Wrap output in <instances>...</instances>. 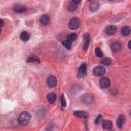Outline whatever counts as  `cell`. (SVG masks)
<instances>
[{"label":"cell","mask_w":131,"mask_h":131,"mask_svg":"<svg viewBox=\"0 0 131 131\" xmlns=\"http://www.w3.org/2000/svg\"><path fill=\"white\" fill-rule=\"evenodd\" d=\"M47 98L48 102L52 104V103H54L55 101H56V95L54 93H50L47 95Z\"/></svg>","instance_id":"cell-14"},{"label":"cell","mask_w":131,"mask_h":131,"mask_svg":"<svg viewBox=\"0 0 131 131\" xmlns=\"http://www.w3.org/2000/svg\"><path fill=\"white\" fill-rule=\"evenodd\" d=\"M82 100L85 103L90 104L94 101V97L92 94H85L82 96Z\"/></svg>","instance_id":"cell-7"},{"label":"cell","mask_w":131,"mask_h":131,"mask_svg":"<svg viewBox=\"0 0 131 131\" xmlns=\"http://www.w3.org/2000/svg\"><path fill=\"white\" fill-rule=\"evenodd\" d=\"M77 36L75 33H71L68 35L67 40H68L69 41L72 42L76 40L77 39Z\"/></svg>","instance_id":"cell-23"},{"label":"cell","mask_w":131,"mask_h":131,"mask_svg":"<svg viewBox=\"0 0 131 131\" xmlns=\"http://www.w3.org/2000/svg\"><path fill=\"white\" fill-rule=\"evenodd\" d=\"M125 122V117L123 115H120L118 117L117 120V126L118 128H121L124 125V123Z\"/></svg>","instance_id":"cell-9"},{"label":"cell","mask_w":131,"mask_h":131,"mask_svg":"<svg viewBox=\"0 0 131 131\" xmlns=\"http://www.w3.org/2000/svg\"><path fill=\"white\" fill-rule=\"evenodd\" d=\"M20 38L24 41H28L30 38L29 33L26 31H23L20 35Z\"/></svg>","instance_id":"cell-20"},{"label":"cell","mask_w":131,"mask_h":131,"mask_svg":"<svg viewBox=\"0 0 131 131\" xmlns=\"http://www.w3.org/2000/svg\"><path fill=\"white\" fill-rule=\"evenodd\" d=\"M47 83L49 87L50 88H54L57 84L56 78L53 75H50L47 79Z\"/></svg>","instance_id":"cell-5"},{"label":"cell","mask_w":131,"mask_h":131,"mask_svg":"<svg viewBox=\"0 0 131 131\" xmlns=\"http://www.w3.org/2000/svg\"><path fill=\"white\" fill-rule=\"evenodd\" d=\"M102 116L101 115H99V116H98V117L96 118L95 121V123L96 125H98L100 124V123H101V122L102 120Z\"/></svg>","instance_id":"cell-27"},{"label":"cell","mask_w":131,"mask_h":131,"mask_svg":"<svg viewBox=\"0 0 131 131\" xmlns=\"http://www.w3.org/2000/svg\"><path fill=\"white\" fill-rule=\"evenodd\" d=\"M74 3H75L76 4L78 5L79 4V3H80L81 2V1H78V0H75V1H72Z\"/></svg>","instance_id":"cell-28"},{"label":"cell","mask_w":131,"mask_h":131,"mask_svg":"<svg viewBox=\"0 0 131 131\" xmlns=\"http://www.w3.org/2000/svg\"><path fill=\"white\" fill-rule=\"evenodd\" d=\"M100 7V4L97 1H92L90 5L89 8L91 11L92 12H95L97 11Z\"/></svg>","instance_id":"cell-10"},{"label":"cell","mask_w":131,"mask_h":131,"mask_svg":"<svg viewBox=\"0 0 131 131\" xmlns=\"http://www.w3.org/2000/svg\"><path fill=\"white\" fill-rule=\"evenodd\" d=\"M0 21H1V27H3V26L4 25V21H3V19H1L0 20Z\"/></svg>","instance_id":"cell-29"},{"label":"cell","mask_w":131,"mask_h":131,"mask_svg":"<svg viewBox=\"0 0 131 131\" xmlns=\"http://www.w3.org/2000/svg\"><path fill=\"white\" fill-rule=\"evenodd\" d=\"M102 127L105 129H110L112 127V122L110 120H105L102 121Z\"/></svg>","instance_id":"cell-15"},{"label":"cell","mask_w":131,"mask_h":131,"mask_svg":"<svg viewBox=\"0 0 131 131\" xmlns=\"http://www.w3.org/2000/svg\"><path fill=\"white\" fill-rule=\"evenodd\" d=\"M60 102H61V105L62 107H66L67 105V102L65 99V97L63 94H62L60 97Z\"/></svg>","instance_id":"cell-26"},{"label":"cell","mask_w":131,"mask_h":131,"mask_svg":"<svg viewBox=\"0 0 131 131\" xmlns=\"http://www.w3.org/2000/svg\"><path fill=\"white\" fill-rule=\"evenodd\" d=\"M111 49L114 52H118L121 49V44L119 42H115L111 45Z\"/></svg>","instance_id":"cell-16"},{"label":"cell","mask_w":131,"mask_h":131,"mask_svg":"<svg viewBox=\"0 0 131 131\" xmlns=\"http://www.w3.org/2000/svg\"><path fill=\"white\" fill-rule=\"evenodd\" d=\"M117 31V28L114 25H111L106 27L105 29V32L108 35H114Z\"/></svg>","instance_id":"cell-11"},{"label":"cell","mask_w":131,"mask_h":131,"mask_svg":"<svg viewBox=\"0 0 131 131\" xmlns=\"http://www.w3.org/2000/svg\"><path fill=\"white\" fill-rule=\"evenodd\" d=\"M50 21L49 16L47 14H43L42 15L40 18V22L41 24L43 25H47Z\"/></svg>","instance_id":"cell-17"},{"label":"cell","mask_w":131,"mask_h":131,"mask_svg":"<svg viewBox=\"0 0 131 131\" xmlns=\"http://www.w3.org/2000/svg\"><path fill=\"white\" fill-rule=\"evenodd\" d=\"M31 114L28 112H23L18 118V122L21 125H27L31 120Z\"/></svg>","instance_id":"cell-1"},{"label":"cell","mask_w":131,"mask_h":131,"mask_svg":"<svg viewBox=\"0 0 131 131\" xmlns=\"http://www.w3.org/2000/svg\"><path fill=\"white\" fill-rule=\"evenodd\" d=\"M105 72V69L104 67L101 66H98L96 67L93 70V73L97 76H100L103 75Z\"/></svg>","instance_id":"cell-4"},{"label":"cell","mask_w":131,"mask_h":131,"mask_svg":"<svg viewBox=\"0 0 131 131\" xmlns=\"http://www.w3.org/2000/svg\"><path fill=\"white\" fill-rule=\"evenodd\" d=\"M86 69H87V66L86 64L85 63H83L80 66L78 72L77 73V77L78 78H81L83 77L86 72Z\"/></svg>","instance_id":"cell-6"},{"label":"cell","mask_w":131,"mask_h":131,"mask_svg":"<svg viewBox=\"0 0 131 131\" xmlns=\"http://www.w3.org/2000/svg\"><path fill=\"white\" fill-rule=\"evenodd\" d=\"M77 8V5L74 3L72 1H71L68 5V10L69 11H75Z\"/></svg>","instance_id":"cell-21"},{"label":"cell","mask_w":131,"mask_h":131,"mask_svg":"<svg viewBox=\"0 0 131 131\" xmlns=\"http://www.w3.org/2000/svg\"><path fill=\"white\" fill-rule=\"evenodd\" d=\"M101 63L103 65L108 66H109L111 64L112 59L109 57H105V58H104L102 59V60L101 61Z\"/></svg>","instance_id":"cell-22"},{"label":"cell","mask_w":131,"mask_h":131,"mask_svg":"<svg viewBox=\"0 0 131 131\" xmlns=\"http://www.w3.org/2000/svg\"><path fill=\"white\" fill-rule=\"evenodd\" d=\"M27 62H40V60L39 58L35 55H32L28 57L27 59Z\"/></svg>","instance_id":"cell-18"},{"label":"cell","mask_w":131,"mask_h":131,"mask_svg":"<svg viewBox=\"0 0 131 131\" xmlns=\"http://www.w3.org/2000/svg\"><path fill=\"white\" fill-rule=\"evenodd\" d=\"M95 54H96V56L99 58H101L103 56V53L99 48H97L95 49Z\"/></svg>","instance_id":"cell-25"},{"label":"cell","mask_w":131,"mask_h":131,"mask_svg":"<svg viewBox=\"0 0 131 131\" xmlns=\"http://www.w3.org/2000/svg\"><path fill=\"white\" fill-rule=\"evenodd\" d=\"M130 40L129 41L128 43V48L130 49Z\"/></svg>","instance_id":"cell-30"},{"label":"cell","mask_w":131,"mask_h":131,"mask_svg":"<svg viewBox=\"0 0 131 131\" xmlns=\"http://www.w3.org/2000/svg\"><path fill=\"white\" fill-rule=\"evenodd\" d=\"M90 41V35L88 33H85L84 36V43L83 46V49L84 51L87 50L89 48V44Z\"/></svg>","instance_id":"cell-12"},{"label":"cell","mask_w":131,"mask_h":131,"mask_svg":"<svg viewBox=\"0 0 131 131\" xmlns=\"http://www.w3.org/2000/svg\"><path fill=\"white\" fill-rule=\"evenodd\" d=\"M130 29L128 26H124L121 30V34L124 36L128 35L130 33Z\"/></svg>","instance_id":"cell-19"},{"label":"cell","mask_w":131,"mask_h":131,"mask_svg":"<svg viewBox=\"0 0 131 131\" xmlns=\"http://www.w3.org/2000/svg\"><path fill=\"white\" fill-rule=\"evenodd\" d=\"M73 115L78 118H87L89 117V113L85 111H76L73 112Z\"/></svg>","instance_id":"cell-8"},{"label":"cell","mask_w":131,"mask_h":131,"mask_svg":"<svg viewBox=\"0 0 131 131\" xmlns=\"http://www.w3.org/2000/svg\"><path fill=\"white\" fill-rule=\"evenodd\" d=\"M99 84L102 88L106 89L110 86L111 81L107 77H103L99 80Z\"/></svg>","instance_id":"cell-3"},{"label":"cell","mask_w":131,"mask_h":131,"mask_svg":"<svg viewBox=\"0 0 131 131\" xmlns=\"http://www.w3.org/2000/svg\"><path fill=\"white\" fill-rule=\"evenodd\" d=\"M80 25V20L78 17H73L69 23V27L71 30L77 29Z\"/></svg>","instance_id":"cell-2"},{"label":"cell","mask_w":131,"mask_h":131,"mask_svg":"<svg viewBox=\"0 0 131 131\" xmlns=\"http://www.w3.org/2000/svg\"><path fill=\"white\" fill-rule=\"evenodd\" d=\"M62 44L63 46V47L64 48H66V49L70 50L71 48L72 47V42H70V41H69L68 40H63L62 42Z\"/></svg>","instance_id":"cell-24"},{"label":"cell","mask_w":131,"mask_h":131,"mask_svg":"<svg viewBox=\"0 0 131 131\" xmlns=\"http://www.w3.org/2000/svg\"><path fill=\"white\" fill-rule=\"evenodd\" d=\"M13 10L16 13H23L26 10V8L20 5H15L13 8Z\"/></svg>","instance_id":"cell-13"}]
</instances>
